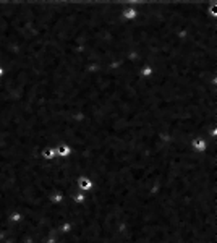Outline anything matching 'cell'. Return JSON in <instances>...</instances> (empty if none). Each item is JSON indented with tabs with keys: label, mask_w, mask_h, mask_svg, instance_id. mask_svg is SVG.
I'll use <instances>...</instances> for the list:
<instances>
[{
	"label": "cell",
	"mask_w": 217,
	"mask_h": 243,
	"mask_svg": "<svg viewBox=\"0 0 217 243\" xmlns=\"http://www.w3.org/2000/svg\"><path fill=\"white\" fill-rule=\"evenodd\" d=\"M0 75H2V68H0Z\"/></svg>",
	"instance_id": "5"
},
{
	"label": "cell",
	"mask_w": 217,
	"mask_h": 243,
	"mask_svg": "<svg viewBox=\"0 0 217 243\" xmlns=\"http://www.w3.org/2000/svg\"><path fill=\"white\" fill-rule=\"evenodd\" d=\"M193 146H195L196 149H199V151H204V149H206L204 141H195V143H193Z\"/></svg>",
	"instance_id": "1"
},
{
	"label": "cell",
	"mask_w": 217,
	"mask_h": 243,
	"mask_svg": "<svg viewBox=\"0 0 217 243\" xmlns=\"http://www.w3.org/2000/svg\"><path fill=\"white\" fill-rule=\"evenodd\" d=\"M81 186H83V188H88V186H91V181H88V180H81Z\"/></svg>",
	"instance_id": "3"
},
{
	"label": "cell",
	"mask_w": 217,
	"mask_h": 243,
	"mask_svg": "<svg viewBox=\"0 0 217 243\" xmlns=\"http://www.w3.org/2000/svg\"><path fill=\"white\" fill-rule=\"evenodd\" d=\"M68 152H70V148H68V146H60V148H58V154H60V156H67Z\"/></svg>",
	"instance_id": "2"
},
{
	"label": "cell",
	"mask_w": 217,
	"mask_h": 243,
	"mask_svg": "<svg viewBox=\"0 0 217 243\" xmlns=\"http://www.w3.org/2000/svg\"><path fill=\"white\" fill-rule=\"evenodd\" d=\"M52 156H54V152H52L50 149H45L44 151V157H52Z\"/></svg>",
	"instance_id": "4"
}]
</instances>
